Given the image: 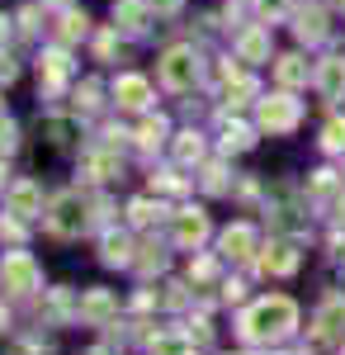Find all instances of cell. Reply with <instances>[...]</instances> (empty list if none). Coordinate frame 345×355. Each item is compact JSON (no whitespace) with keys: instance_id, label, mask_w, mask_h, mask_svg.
I'll use <instances>...</instances> for the list:
<instances>
[{"instance_id":"ffe728a7","label":"cell","mask_w":345,"mask_h":355,"mask_svg":"<svg viewBox=\"0 0 345 355\" xmlns=\"http://www.w3.org/2000/svg\"><path fill=\"white\" fill-rule=\"evenodd\" d=\"M274 71H279V81H284V85H303V81H308L303 57H279V67H274Z\"/></svg>"},{"instance_id":"83f0119b","label":"cell","mask_w":345,"mask_h":355,"mask_svg":"<svg viewBox=\"0 0 345 355\" xmlns=\"http://www.w3.org/2000/svg\"><path fill=\"white\" fill-rule=\"evenodd\" d=\"M161 133H166V123H161V119H147V123H142V147H152V142H161Z\"/></svg>"},{"instance_id":"e575fe53","label":"cell","mask_w":345,"mask_h":355,"mask_svg":"<svg viewBox=\"0 0 345 355\" xmlns=\"http://www.w3.org/2000/svg\"><path fill=\"white\" fill-rule=\"evenodd\" d=\"M5 33H10V19H5V15H0V38H5Z\"/></svg>"},{"instance_id":"7402d4cb","label":"cell","mask_w":345,"mask_h":355,"mask_svg":"<svg viewBox=\"0 0 345 355\" xmlns=\"http://www.w3.org/2000/svg\"><path fill=\"white\" fill-rule=\"evenodd\" d=\"M157 204H152V199H133V204H128V218L137 223V227H147V223H157Z\"/></svg>"},{"instance_id":"277c9868","label":"cell","mask_w":345,"mask_h":355,"mask_svg":"<svg viewBox=\"0 0 345 355\" xmlns=\"http://www.w3.org/2000/svg\"><path fill=\"white\" fill-rule=\"evenodd\" d=\"M194 81H199V57H194V48H170V53L161 57V85L166 90H189Z\"/></svg>"},{"instance_id":"30bf717a","label":"cell","mask_w":345,"mask_h":355,"mask_svg":"<svg viewBox=\"0 0 345 355\" xmlns=\"http://www.w3.org/2000/svg\"><path fill=\"white\" fill-rule=\"evenodd\" d=\"M345 327V294H331V299L321 303V313H317V336L321 341H336Z\"/></svg>"},{"instance_id":"9c48e42d","label":"cell","mask_w":345,"mask_h":355,"mask_svg":"<svg viewBox=\"0 0 345 355\" xmlns=\"http://www.w3.org/2000/svg\"><path fill=\"white\" fill-rule=\"evenodd\" d=\"M222 256H227V261H246V256H256V232H251V227H246V223H232V227H227V232H222Z\"/></svg>"},{"instance_id":"484cf974","label":"cell","mask_w":345,"mask_h":355,"mask_svg":"<svg viewBox=\"0 0 345 355\" xmlns=\"http://www.w3.org/2000/svg\"><path fill=\"white\" fill-rule=\"evenodd\" d=\"M0 242H24V218H0Z\"/></svg>"},{"instance_id":"d6986e66","label":"cell","mask_w":345,"mask_h":355,"mask_svg":"<svg viewBox=\"0 0 345 355\" xmlns=\"http://www.w3.org/2000/svg\"><path fill=\"white\" fill-rule=\"evenodd\" d=\"M85 171H90L95 180H114V175H118V157H114V152H95V157H85Z\"/></svg>"},{"instance_id":"4316f807","label":"cell","mask_w":345,"mask_h":355,"mask_svg":"<svg viewBox=\"0 0 345 355\" xmlns=\"http://www.w3.org/2000/svg\"><path fill=\"white\" fill-rule=\"evenodd\" d=\"M222 147H227V152H232V147H251V133H246V128H241V123H232V128H227V137H222Z\"/></svg>"},{"instance_id":"4dcf8cb0","label":"cell","mask_w":345,"mask_h":355,"mask_svg":"<svg viewBox=\"0 0 345 355\" xmlns=\"http://www.w3.org/2000/svg\"><path fill=\"white\" fill-rule=\"evenodd\" d=\"M0 81H15V62H10L5 53H0Z\"/></svg>"},{"instance_id":"5b68a950","label":"cell","mask_w":345,"mask_h":355,"mask_svg":"<svg viewBox=\"0 0 345 355\" xmlns=\"http://www.w3.org/2000/svg\"><path fill=\"white\" fill-rule=\"evenodd\" d=\"M298 119H303V110H298L293 95H269V100H260V128L265 133H293Z\"/></svg>"},{"instance_id":"ac0fdd59","label":"cell","mask_w":345,"mask_h":355,"mask_svg":"<svg viewBox=\"0 0 345 355\" xmlns=\"http://www.w3.org/2000/svg\"><path fill=\"white\" fill-rule=\"evenodd\" d=\"M152 355H194V336H180V331H166L152 341Z\"/></svg>"},{"instance_id":"603a6c76","label":"cell","mask_w":345,"mask_h":355,"mask_svg":"<svg viewBox=\"0 0 345 355\" xmlns=\"http://www.w3.org/2000/svg\"><path fill=\"white\" fill-rule=\"evenodd\" d=\"M321 147H326V152H345V123H341V119H336V123H326Z\"/></svg>"},{"instance_id":"f1b7e54d","label":"cell","mask_w":345,"mask_h":355,"mask_svg":"<svg viewBox=\"0 0 345 355\" xmlns=\"http://www.w3.org/2000/svg\"><path fill=\"white\" fill-rule=\"evenodd\" d=\"M85 33V15H67V24H62V38H76Z\"/></svg>"},{"instance_id":"5bb4252c","label":"cell","mask_w":345,"mask_h":355,"mask_svg":"<svg viewBox=\"0 0 345 355\" xmlns=\"http://www.w3.org/2000/svg\"><path fill=\"white\" fill-rule=\"evenodd\" d=\"M38 76H43V90H57L67 81V53H48L38 62Z\"/></svg>"},{"instance_id":"ba28073f","label":"cell","mask_w":345,"mask_h":355,"mask_svg":"<svg viewBox=\"0 0 345 355\" xmlns=\"http://www.w3.org/2000/svg\"><path fill=\"white\" fill-rule=\"evenodd\" d=\"M10 214H15V218H38V214H43V194H38L33 180L10 185Z\"/></svg>"},{"instance_id":"3957f363","label":"cell","mask_w":345,"mask_h":355,"mask_svg":"<svg viewBox=\"0 0 345 355\" xmlns=\"http://www.w3.org/2000/svg\"><path fill=\"white\" fill-rule=\"evenodd\" d=\"M85 223H90V214H85V199H80L76 190H67V194L53 199V209H48V232H53V237H80Z\"/></svg>"},{"instance_id":"6da1fadb","label":"cell","mask_w":345,"mask_h":355,"mask_svg":"<svg viewBox=\"0 0 345 355\" xmlns=\"http://www.w3.org/2000/svg\"><path fill=\"white\" fill-rule=\"evenodd\" d=\"M293 327H298V303L284 299V294L251 303V308L241 313V322H237L241 341H251V346H269V341H284V336H293Z\"/></svg>"},{"instance_id":"8fae6325","label":"cell","mask_w":345,"mask_h":355,"mask_svg":"<svg viewBox=\"0 0 345 355\" xmlns=\"http://www.w3.org/2000/svg\"><path fill=\"white\" fill-rule=\"evenodd\" d=\"M114 95H118V105H123V110H147V100H152V85L142 81V76H118Z\"/></svg>"},{"instance_id":"d590c367","label":"cell","mask_w":345,"mask_h":355,"mask_svg":"<svg viewBox=\"0 0 345 355\" xmlns=\"http://www.w3.org/2000/svg\"><path fill=\"white\" fill-rule=\"evenodd\" d=\"M5 322H10V318H5V313H0V331H5Z\"/></svg>"},{"instance_id":"4fadbf2b","label":"cell","mask_w":345,"mask_h":355,"mask_svg":"<svg viewBox=\"0 0 345 355\" xmlns=\"http://www.w3.org/2000/svg\"><path fill=\"white\" fill-rule=\"evenodd\" d=\"M265 53H269V33H265V28L241 33V43H237V57H241V62H260Z\"/></svg>"},{"instance_id":"d6a6232c","label":"cell","mask_w":345,"mask_h":355,"mask_svg":"<svg viewBox=\"0 0 345 355\" xmlns=\"http://www.w3.org/2000/svg\"><path fill=\"white\" fill-rule=\"evenodd\" d=\"M152 5H157L161 15H170V10H180V0H152Z\"/></svg>"},{"instance_id":"2e32d148","label":"cell","mask_w":345,"mask_h":355,"mask_svg":"<svg viewBox=\"0 0 345 355\" xmlns=\"http://www.w3.org/2000/svg\"><path fill=\"white\" fill-rule=\"evenodd\" d=\"M105 266H133V242L123 232H109L105 237Z\"/></svg>"},{"instance_id":"d4e9b609","label":"cell","mask_w":345,"mask_h":355,"mask_svg":"<svg viewBox=\"0 0 345 355\" xmlns=\"http://www.w3.org/2000/svg\"><path fill=\"white\" fill-rule=\"evenodd\" d=\"M298 38H321V15H298Z\"/></svg>"},{"instance_id":"9a60e30c","label":"cell","mask_w":345,"mask_h":355,"mask_svg":"<svg viewBox=\"0 0 345 355\" xmlns=\"http://www.w3.org/2000/svg\"><path fill=\"white\" fill-rule=\"evenodd\" d=\"M114 19L137 33V28H147V5H142V0H118V5H114Z\"/></svg>"},{"instance_id":"e0dca14e","label":"cell","mask_w":345,"mask_h":355,"mask_svg":"<svg viewBox=\"0 0 345 355\" xmlns=\"http://www.w3.org/2000/svg\"><path fill=\"white\" fill-rule=\"evenodd\" d=\"M317 85H321V95H341V90H345V62H341V57H336V62H321Z\"/></svg>"},{"instance_id":"f546056e","label":"cell","mask_w":345,"mask_h":355,"mask_svg":"<svg viewBox=\"0 0 345 355\" xmlns=\"http://www.w3.org/2000/svg\"><path fill=\"white\" fill-rule=\"evenodd\" d=\"M213 275H218L213 261H194V266H189V279H213Z\"/></svg>"},{"instance_id":"836d02e7","label":"cell","mask_w":345,"mask_h":355,"mask_svg":"<svg viewBox=\"0 0 345 355\" xmlns=\"http://www.w3.org/2000/svg\"><path fill=\"white\" fill-rule=\"evenodd\" d=\"M90 355H118V351H114V346H95Z\"/></svg>"},{"instance_id":"7c38bea8","label":"cell","mask_w":345,"mask_h":355,"mask_svg":"<svg viewBox=\"0 0 345 355\" xmlns=\"http://www.w3.org/2000/svg\"><path fill=\"white\" fill-rule=\"evenodd\" d=\"M260 266H265L269 275H293L298 270V246L293 242H269V251L260 256Z\"/></svg>"},{"instance_id":"52a82bcc","label":"cell","mask_w":345,"mask_h":355,"mask_svg":"<svg viewBox=\"0 0 345 355\" xmlns=\"http://www.w3.org/2000/svg\"><path fill=\"white\" fill-rule=\"evenodd\" d=\"M85 322H95V327H105V322H114V313H118V303H114V294L109 289H90L85 299H80V308H76Z\"/></svg>"},{"instance_id":"1f68e13d","label":"cell","mask_w":345,"mask_h":355,"mask_svg":"<svg viewBox=\"0 0 345 355\" xmlns=\"http://www.w3.org/2000/svg\"><path fill=\"white\" fill-rule=\"evenodd\" d=\"M260 10L265 15H284V0H260Z\"/></svg>"},{"instance_id":"7a4b0ae2","label":"cell","mask_w":345,"mask_h":355,"mask_svg":"<svg viewBox=\"0 0 345 355\" xmlns=\"http://www.w3.org/2000/svg\"><path fill=\"white\" fill-rule=\"evenodd\" d=\"M38 266H33V256L28 251H10L5 261H0V294H10V299H24L38 289Z\"/></svg>"},{"instance_id":"cb8c5ba5","label":"cell","mask_w":345,"mask_h":355,"mask_svg":"<svg viewBox=\"0 0 345 355\" xmlns=\"http://www.w3.org/2000/svg\"><path fill=\"white\" fill-rule=\"evenodd\" d=\"M175 152H180V162H199V157H204V142H199L194 133H185V137H180V147H175Z\"/></svg>"},{"instance_id":"44dd1931","label":"cell","mask_w":345,"mask_h":355,"mask_svg":"<svg viewBox=\"0 0 345 355\" xmlns=\"http://www.w3.org/2000/svg\"><path fill=\"white\" fill-rule=\"evenodd\" d=\"M133 266H137L142 275H152V270H166V251H161V246H142V256H137Z\"/></svg>"},{"instance_id":"8992f818","label":"cell","mask_w":345,"mask_h":355,"mask_svg":"<svg viewBox=\"0 0 345 355\" xmlns=\"http://www.w3.org/2000/svg\"><path fill=\"white\" fill-rule=\"evenodd\" d=\"M204 237H209V214H204V209H180V214H175V242L199 246Z\"/></svg>"}]
</instances>
